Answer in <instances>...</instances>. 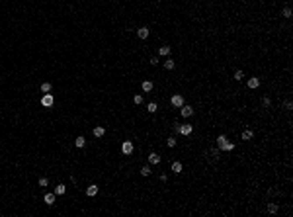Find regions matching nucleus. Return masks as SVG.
Listing matches in <instances>:
<instances>
[{"label": "nucleus", "mask_w": 293, "mask_h": 217, "mask_svg": "<svg viewBox=\"0 0 293 217\" xmlns=\"http://www.w3.org/2000/svg\"><path fill=\"white\" fill-rule=\"evenodd\" d=\"M147 110H149V112H150V113H155V112H156V110H158V106H156V104H155V102H150V104H149V106H147Z\"/></svg>", "instance_id": "24"}, {"label": "nucleus", "mask_w": 293, "mask_h": 217, "mask_svg": "<svg viewBox=\"0 0 293 217\" xmlns=\"http://www.w3.org/2000/svg\"><path fill=\"white\" fill-rule=\"evenodd\" d=\"M262 104H264V106H266V108H268V106L272 104V100L268 98V96H264V98H262Z\"/></svg>", "instance_id": "30"}, {"label": "nucleus", "mask_w": 293, "mask_h": 217, "mask_svg": "<svg viewBox=\"0 0 293 217\" xmlns=\"http://www.w3.org/2000/svg\"><path fill=\"white\" fill-rule=\"evenodd\" d=\"M53 102H55L53 94H49V92H47V94H43V96H41V106H43V108H51V106H53Z\"/></svg>", "instance_id": "1"}, {"label": "nucleus", "mask_w": 293, "mask_h": 217, "mask_svg": "<svg viewBox=\"0 0 293 217\" xmlns=\"http://www.w3.org/2000/svg\"><path fill=\"white\" fill-rule=\"evenodd\" d=\"M149 162L150 164H158V162H160V157H158L156 153H150L149 155Z\"/></svg>", "instance_id": "11"}, {"label": "nucleus", "mask_w": 293, "mask_h": 217, "mask_svg": "<svg viewBox=\"0 0 293 217\" xmlns=\"http://www.w3.org/2000/svg\"><path fill=\"white\" fill-rule=\"evenodd\" d=\"M219 153H221V149H211V151H209V155H211L213 158H219Z\"/></svg>", "instance_id": "25"}, {"label": "nucleus", "mask_w": 293, "mask_h": 217, "mask_svg": "<svg viewBox=\"0 0 293 217\" xmlns=\"http://www.w3.org/2000/svg\"><path fill=\"white\" fill-rule=\"evenodd\" d=\"M164 69L172 71V69H174V61H172V59H166V61H164Z\"/></svg>", "instance_id": "20"}, {"label": "nucleus", "mask_w": 293, "mask_h": 217, "mask_svg": "<svg viewBox=\"0 0 293 217\" xmlns=\"http://www.w3.org/2000/svg\"><path fill=\"white\" fill-rule=\"evenodd\" d=\"M192 131H194L192 125H180V127H178V133H180V135H190Z\"/></svg>", "instance_id": "6"}, {"label": "nucleus", "mask_w": 293, "mask_h": 217, "mask_svg": "<svg viewBox=\"0 0 293 217\" xmlns=\"http://www.w3.org/2000/svg\"><path fill=\"white\" fill-rule=\"evenodd\" d=\"M291 8H283V10H281V16H283V18H291Z\"/></svg>", "instance_id": "23"}, {"label": "nucleus", "mask_w": 293, "mask_h": 217, "mask_svg": "<svg viewBox=\"0 0 293 217\" xmlns=\"http://www.w3.org/2000/svg\"><path fill=\"white\" fill-rule=\"evenodd\" d=\"M266 209H268V213H270V215H273V213H278V204H268Z\"/></svg>", "instance_id": "17"}, {"label": "nucleus", "mask_w": 293, "mask_h": 217, "mask_svg": "<svg viewBox=\"0 0 293 217\" xmlns=\"http://www.w3.org/2000/svg\"><path fill=\"white\" fill-rule=\"evenodd\" d=\"M94 137H104V133H106V129L102 127V125H98V127H94Z\"/></svg>", "instance_id": "10"}, {"label": "nucleus", "mask_w": 293, "mask_h": 217, "mask_svg": "<svg viewBox=\"0 0 293 217\" xmlns=\"http://www.w3.org/2000/svg\"><path fill=\"white\" fill-rule=\"evenodd\" d=\"M182 162H172V172H176V174H180L182 172Z\"/></svg>", "instance_id": "15"}, {"label": "nucleus", "mask_w": 293, "mask_h": 217, "mask_svg": "<svg viewBox=\"0 0 293 217\" xmlns=\"http://www.w3.org/2000/svg\"><path fill=\"white\" fill-rule=\"evenodd\" d=\"M170 104L174 106V108H182V106H184V96H182V94H174L172 100H170Z\"/></svg>", "instance_id": "2"}, {"label": "nucleus", "mask_w": 293, "mask_h": 217, "mask_svg": "<svg viewBox=\"0 0 293 217\" xmlns=\"http://www.w3.org/2000/svg\"><path fill=\"white\" fill-rule=\"evenodd\" d=\"M51 90H53V84H51V82H43V84H41V92H43V94L51 92Z\"/></svg>", "instance_id": "14"}, {"label": "nucleus", "mask_w": 293, "mask_h": 217, "mask_svg": "<svg viewBox=\"0 0 293 217\" xmlns=\"http://www.w3.org/2000/svg\"><path fill=\"white\" fill-rule=\"evenodd\" d=\"M98 190H100V188H98L96 184H90L88 188H86V196H88V197H94V196L98 194Z\"/></svg>", "instance_id": "5"}, {"label": "nucleus", "mask_w": 293, "mask_h": 217, "mask_svg": "<svg viewBox=\"0 0 293 217\" xmlns=\"http://www.w3.org/2000/svg\"><path fill=\"white\" fill-rule=\"evenodd\" d=\"M260 86V78H256V76H252V78H248V88H258Z\"/></svg>", "instance_id": "8"}, {"label": "nucleus", "mask_w": 293, "mask_h": 217, "mask_svg": "<svg viewBox=\"0 0 293 217\" xmlns=\"http://www.w3.org/2000/svg\"><path fill=\"white\" fill-rule=\"evenodd\" d=\"M43 202H45L47 205H53L55 204V192H53V194H45V196H43Z\"/></svg>", "instance_id": "9"}, {"label": "nucleus", "mask_w": 293, "mask_h": 217, "mask_svg": "<svg viewBox=\"0 0 293 217\" xmlns=\"http://www.w3.org/2000/svg\"><path fill=\"white\" fill-rule=\"evenodd\" d=\"M233 149H234V143H229V141H227V143H225V145H223V149H221V151H233Z\"/></svg>", "instance_id": "21"}, {"label": "nucleus", "mask_w": 293, "mask_h": 217, "mask_svg": "<svg viewBox=\"0 0 293 217\" xmlns=\"http://www.w3.org/2000/svg\"><path fill=\"white\" fill-rule=\"evenodd\" d=\"M252 135H254V133L250 131V129H244V131H242V141H250Z\"/></svg>", "instance_id": "16"}, {"label": "nucleus", "mask_w": 293, "mask_h": 217, "mask_svg": "<svg viewBox=\"0 0 293 217\" xmlns=\"http://www.w3.org/2000/svg\"><path fill=\"white\" fill-rule=\"evenodd\" d=\"M141 88H143V92H150V90H152V82H150V80H143Z\"/></svg>", "instance_id": "12"}, {"label": "nucleus", "mask_w": 293, "mask_h": 217, "mask_svg": "<svg viewBox=\"0 0 293 217\" xmlns=\"http://www.w3.org/2000/svg\"><path fill=\"white\" fill-rule=\"evenodd\" d=\"M133 102H135V104H143V94H135Z\"/></svg>", "instance_id": "27"}, {"label": "nucleus", "mask_w": 293, "mask_h": 217, "mask_svg": "<svg viewBox=\"0 0 293 217\" xmlns=\"http://www.w3.org/2000/svg\"><path fill=\"white\" fill-rule=\"evenodd\" d=\"M242 76H244V72H242V71H236V72H234V80H242Z\"/></svg>", "instance_id": "29"}, {"label": "nucleus", "mask_w": 293, "mask_h": 217, "mask_svg": "<svg viewBox=\"0 0 293 217\" xmlns=\"http://www.w3.org/2000/svg\"><path fill=\"white\" fill-rule=\"evenodd\" d=\"M166 145H168L170 149H172V147H176V139H174V137H168V139H166Z\"/></svg>", "instance_id": "26"}, {"label": "nucleus", "mask_w": 293, "mask_h": 217, "mask_svg": "<svg viewBox=\"0 0 293 217\" xmlns=\"http://www.w3.org/2000/svg\"><path fill=\"white\" fill-rule=\"evenodd\" d=\"M137 37L139 39H147L149 37V27H139L137 29Z\"/></svg>", "instance_id": "7"}, {"label": "nucleus", "mask_w": 293, "mask_h": 217, "mask_svg": "<svg viewBox=\"0 0 293 217\" xmlns=\"http://www.w3.org/2000/svg\"><path fill=\"white\" fill-rule=\"evenodd\" d=\"M133 149H135V147H133L131 141H123V143H121V153H123V155H131Z\"/></svg>", "instance_id": "3"}, {"label": "nucleus", "mask_w": 293, "mask_h": 217, "mask_svg": "<svg viewBox=\"0 0 293 217\" xmlns=\"http://www.w3.org/2000/svg\"><path fill=\"white\" fill-rule=\"evenodd\" d=\"M180 116H182V118H190V116H194V108H192V106H182Z\"/></svg>", "instance_id": "4"}, {"label": "nucleus", "mask_w": 293, "mask_h": 217, "mask_svg": "<svg viewBox=\"0 0 293 217\" xmlns=\"http://www.w3.org/2000/svg\"><path fill=\"white\" fill-rule=\"evenodd\" d=\"M291 108H293V104L289 102V100H287V102H285V110H291Z\"/></svg>", "instance_id": "32"}, {"label": "nucleus", "mask_w": 293, "mask_h": 217, "mask_svg": "<svg viewBox=\"0 0 293 217\" xmlns=\"http://www.w3.org/2000/svg\"><path fill=\"white\" fill-rule=\"evenodd\" d=\"M227 143V135H219L217 137V145H219V149H223V145Z\"/></svg>", "instance_id": "18"}, {"label": "nucleus", "mask_w": 293, "mask_h": 217, "mask_svg": "<svg viewBox=\"0 0 293 217\" xmlns=\"http://www.w3.org/2000/svg\"><path fill=\"white\" fill-rule=\"evenodd\" d=\"M65 192H66L65 184H59L57 188H55V196H65Z\"/></svg>", "instance_id": "13"}, {"label": "nucleus", "mask_w": 293, "mask_h": 217, "mask_svg": "<svg viewBox=\"0 0 293 217\" xmlns=\"http://www.w3.org/2000/svg\"><path fill=\"white\" fill-rule=\"evenodd\" d=\"M141 174H143V176H149L150 174V166H143V168H141Z\"/></svg>", "instance_id": "28"}, {"label": "nucleus", "mask_w": 293, "mask_h": 217, "mask_svg": "<svg viewBox=\"0 0 293 217\" xmlns=\"http://www.w3.org/2000/svg\"><path fill=\"white\" fill-rule=\"evenodd\" d=\"M158 53H160V55H170V47L168 45H162L160 49H158Z\"/></svg>", "instance_id": "22"}, {"label": "nucleus", "mask_w": 293, "mask_h": 217, "mask_svg": "<svg viewBox=\"0 0 293 217\" xmlns=\"http://www.w3.org/2000/svg\"><path fill=\"white\" fill-rule=\"evenodd\" d=\"M74 145H76L78 149H82V147H84V145H86V139H84V137H76V141H74Z\"/></svg>", "instance_id": "19"}, {"label": "nucleus", "mask_w": 293, "mask_h": 217, "mask_svg": "<svg viewBox=\"0 0 293 217\" xmlns=\"http://www.w3.org/2000/svg\"><path fill=\"white\" fill-rule=\"evenodd\" d=\"M47 184H49V180H47V178H39V186H43V188H45Z\"/></svg>", "instance_id": "31"}]
</instances>
